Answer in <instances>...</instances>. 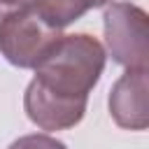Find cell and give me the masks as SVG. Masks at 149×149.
<instances>
[{
  "instance_id": "6da1fadb",
  "label": "cell",
  "mask_w": 149,
  "mask_h": 149,
  "mask_svg": "<svg viewBox=\"0 0 149 149\" xmlns=\"http://www.w3.org/2000/svg\"><path fill=\"white\" fill-rule=\"evenodd\" d=\"M105 47L93 35H61L35 65L33 79L56 95L70 100H88V93L105 70Z\"/></svg>"
},
{
  "instance_id": "7a4b0ae2",
  "label": "cell",
  "mask_w": 149,
  "mask_h": 149,
  "mask_svg": "<svg viewBox=\"0 0 149 149\" xmlns=\"http://www.w3.org/2000/svg\"><path fill=\"white\" fill-rule=\"evenodd\" d=\"M105 44L114 63L126 70H147L149 63V19L133 2H112L102 16Z\"/></svg>"
},
{
  "instance_id": "3957f363",
  "label": "cell",
  "mask_w": 149,
  "mask_h": 149,
  "mask_svg": "<svg viewBox=\"0 0 149 149\" xmlns=\"http://www.w3.org/2000/svg\"><path fill=\"white\" fill-rule=\"evenodd\" d=\"M63 33L47 26L33 9L0 19V54L7 63L23 70H35L44 54Z\"/></svg>"
},
{
  "instance_id": "277c9868",
  "label": "cell",
  "mask_w": 149,
  "mask_h": 149,
  "mask_svg": "<svg viewBox=\"0 0 149 149\" xmlns=\"http://www.w3.org/2000/svg\"><path fill=\"white\" fill-rule=\"evenodd\" d=\"M23 109L26 116L42 130H68L84 119L86 100L56 95L33 79L23 93Z\"/></svg>"
},
{
  "instance_id": "5b68a950",
  "label": "cell",
  "mask_w": 149,
  "mask_h": 149,
  "mask_svg": "<svg viewBox=\"0 0 149 149\" xmlns=\"http://www.w3.org/2000/svg\"><path fill=\"white\" fill-rule=\"evenodd\" d=\"M149 77L147 70H126L109 91V114L126 130H144L149 126Z\"/></svg>"
},
{
  "instance_id": "8992f818",
  "label": "cell",
  "mask_w": 149,
  "mask_h": 149,
  "mask_svg": "<svg viewBox=\"0 0 149 149\" xmlns=\"http://www.w3.org/2000/svg\"><path fill=\"white\" fill-rule=\"evenodd\" d=\"M112 0H35L33 12L51 28L63 30L72 21L81 19L88 9L105 7Z\"/></svg>"
},
{
  "instance_id": "52a82bcc",
  "label": "cell",
  "mask_w": 149,
  "mask_h": 149,
  "mask_svg": "<svg viewBox=\"0 0 149 149\" xmlns=\"http://www.w3.org/2000/svg\"><path fill=\"white\" fill-rule=\"evenodd\" d=\"M7 149H68V147L47 133H33V135H23L14 140Z\"/></svg>"
},
{
  "instance_id": "ba28073f",
  "label": "cell",
  "mask_w": 149,
  "mask_h": 149,
  "mask_svg": "<svg viewBox=\"0 0 149 149\" xmlns=\"http://www.w3.org/2000/svg\"><path fill=\"white\" fill-rule=\"evenodd\" d=\"M33 7H35V0H0V19L21 14V12H30Z\"/></svg>"
}]
</instances>
